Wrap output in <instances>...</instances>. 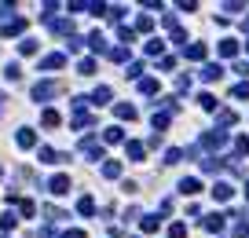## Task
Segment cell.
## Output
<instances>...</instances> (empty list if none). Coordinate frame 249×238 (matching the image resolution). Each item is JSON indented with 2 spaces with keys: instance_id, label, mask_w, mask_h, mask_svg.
<instances>
[{
  "instance_id": "cell-1",
  "label": "cell",
  "mask_w": 249,
  "mask_h": 238,
  "mask_svg": "<svg viewBox=\"0 0 249 238\" xmlns=\"http://www.w3.org/2000/svg\"><path fill=\"white\" fill-rule=\"evenodd\" d=\"M224 140H227V136H224V132H205V136H202V143H205V147H224Z\"/></svg>"
},
{
  "instance_id": "cell-2",
  "label": "cell",
  "mask_w": 249,
  "mask_h": 238,
  "mask_svg": "<svg viewBox=\"0 0 249 238\" xmlns=\"http://www.w3.org/2000/svg\"><path fill=\"white\" fill-rule=\"evenodd\" d=\"M231 194H234V190L227 187V183H216V187H213V198H216V202H227Z\"/></svg>"
},
{
  "instance_id": "cell-3",
  "label": "cell",
  "mask_w": 249,
  "mask_h": 238,
  "mask_svg": "<svg viewBox=\"0 0 249 238\" xmlns=\"http://www.w3.org/2000/svg\"><path fill=\"white\" fill-rule=\"evenodd\" d=\"M220 74H224L220 66H205V70H202V81H220Z\"/></svg>"
},
{
  "instance_id": "cell-4",
  "label": "cell",
  "mask_w": 249,
  "mask_h": 238,
  "mask_svg": "<svg viewBox=\"0 0 249 238\" xmlns=\"http://www.w3.org/2000/svg\"><path fill=\"white\" fill-rule=\"evenodd\" d=\"M66 187H70L66 176H55V180H51V190H55V194H66Z\"/></svg>"
},
{
  "instance_id": "cell-5",
  "label": "cell",
  "mask_w": 249,
  "mask_h": 238,
  "mask_svg": "<svg viewBox=\"0 0 249 238\" xmlns=\"http://www.w3.org/2000/svg\"><path fill=\"white\" fill-rule=\"evenodd\" d=\"M117 117H121V121H132V117H136V107H128V103H121V107H117Z\"/></svg>"
},
{
  "instance_id": "cell-6",
  "label": "cell",
  "mask_w": 249,
  "mask_h": 238,
  "mask_svg": "<svg viewBox=\"0 0 249 238\" xmlns=\"http://www.w3.org/2000/svg\"><path fill=\"white\" fill-rule=\"evenodd\" d=\"M180 190H183V194H198L202 183H198V180H183V183H180Z\"/></svg>"
},
{
  "instance_id": "cell-7",
  "label": "cell",
  "mask_w": 249,
  "mask_h": 238,
  "mask_svg": "<svg viewBox=\"0 0 249 238\" xmlns=\"http://www.w3.org/2000/svg\"><path fill=\"white\" fill-rule=\"evenodd\" d=\"M234 51H238V41H220V55H227V59H231Z\"/></svg>"
},
{
  "instance_id": "cell-8",
  "label": "cell",
  "mask_w": 249,
  "mask_h": 238,
  "mask_svg": "<svg viewBox=\"0 0 249 238\" xmlns=\"http://www.w3.org/2000/svg\"><path fill=\"white\" fill-rule=\"evenodd\" d=\"M187 51V59H205V44H191V48H183Z\"/></svg>"
},
{
  "instance_id": "cell-9",
  "label": "cell",
  "mask_w": 249,
  "mask_h": 238,
  "mask_svg": "<svg viewBox=\"0 0 249 238\" xmlns=\"http://www.w3.org/2000/svg\"><path fill=\"white\" fill-rule=\"evenodd\" d=\"M205 227H209V231H220V227H224V216H216V213L205 216Z\"/></svg>"
},
{
  "instance_id": "cell-10",
  "label": "cell",
  "mask_w": 249,
  "mask_h": 238,
  "mask_svg": "<svg viewBox=\"0 0 249 238\" xmlns=\"http://www.w3.org/2000/svg\"><path fill=\"white\" fill-rule=\"evenodd\" d=\"M18 147H33V132H30V128L18 132Z\"/></svg>"
},
{
  "instance_id": "cell-11",
  "label": "cell",
  "mask_w": 249,
  "mask_h": 238,
  "mask_svg": "<svg viewBox=\"0 0 249 238\" xmlns=\"http://www.w3.org/2000/svg\"><path fill=\"white\" fill-rule=\"evenodd\" d=\"M41 121L48 125V128H55V125H59V114H55V110H44V117H41Z\"/></svg>"
},
{
  "instance_id": "cell-12",
  "label": "cell",
  "mask_w": 249,
  "mask_h": 238,
  "mask_svg": "<svg viewBox=\"0 0 249 238\" xmlns=\"http://www.w3.org/2000/svg\"><path fill=\"white\" fill-rule=\"evenodd\" d=\"M140 92H147V95H154V92H158V81H150V77H147V81H140Z\"/></svg>"
},
{
  "instance_id": "cell-13",
  "label": "cell",
  "mask_w": 249,
  "mask_h": 238,
  "mask_svg": "<svg viewBox=\"0 0 249 238\" xmlns=\"http://www.w3.org/2000/svg\"><path fill=\"white\" fill-rule=\"evenodd\" d=\"M103 173H107L110 180H114V176H121V165H117V161H107V169H103Z\"/></svg>"
},
{
  "instance_id": "cell-14",
  "label": "cell",
  "mask_w": 249,
  "mask_h": 238,
  "mask_svg": "<svg viewBox=\"0 0 249 238\" xmlns=\"http://www.w3.org/2000/svg\"><path fill=\"white\" fill-rule=\"evenodd\" d=\"M128 158H136V161H140V158H143V143H128Z\"/></svg>"
},
{
  "instance_id": "cell-15",
  "label": "cell",
  "mask_w": 249,
  "mask_h": 238,
  "mask_svg": "<svg viewBox=\"0 0 249 238\" xmlns=\"http://www.w3.org/2000/svg\"><path fill=\"white\" fill-rule=\"evenodd\" d=\"M198 103H202V110H216V99L213 95H198Z\"/></svg>"
},
{
  "instance_id": "cell-16",
  "label": "cell",
  "mask_w": 249,
  "mask_h": 238,
  "mask_svg": "<svg viewBox=\"0 0 249 238\" xmlns=\"http://www.w3.org/2000/svg\"><path fill=\"white\" fill-rule=\"evenodd\" d=\"M107 143H121V128H117V125H114V128H107Z\"/></svg>"
},
{
  "instance_id": "cell-17",
  "label": "cell",
  "mask_w": 249,
  "mask_h": 238,
  "mask_svg": "<svg viewBox=\"0 0 249 238\" xmlns=\"http://www.w3.org/2000/svg\"><path fill=\"white\" fill-rule=\"evenodd\" d=\"M187 235V227H183V223H172V227H169V238H183Z\"/></svg>"
},
{
  "instance_id": "cell-18",
  "label": "cell",
  "mask_w": 249,
  "mask_h": 238,
  "mask_svg": "<svg viewBox=\"0 0 249 238\" xmlns=\"http://www.w3.org/2000/svg\"><path fill=\"white\" fill-rule=\"evenodd\" d=\"M158 223H161L158 216H147V220H143V231H158Z\"/></svg>"
},
{
  "instance_id": "cell-19",
  "label": "cell",
  "mask_w": 249,
  "mask_h": 238,
  "mask_svg": "<svg viewBox=\"0 0 249 238\" xmlns=\"http://www.w3.org/2000/svg\"><path fill=\"white\" fill-rule=\"evenodd\" d=\"M77 209H81V213H84V216H88V213H92V209H95V202H92V198H81V206H77Z\"/></svg>"
},
{
  "instance_id": "cell-20",
  "label": "cell",
  "mask_w": 249,
  "mask_h": 238,
  "mask_svg": "<svg viewBox=\"0 0 249 238\" xmlns=\"http://www.w3.org/2000/svg\"><path fill=\"white\" fill-rule=\"evenodd\" d=\"M44 66H48V70H55V66H62V55H48V59H44Z\"/></svg>"
},
{
  "instance_id": "cell-21",
  "label": "cell",
  "mask_w": 249,
  "mask_h": 238,
  "mask_svg": "<svg viewBox=\"0 0 249 238\" xmlns=\"http://www.w3.org/2000/svg\"><path fill=\"white\" fill-rule=\"evenodd\" d=\"M234 99H249V81H246V84H238V88H234Z\"/></svg>"
},
{
  "instance_id": "cell-22",
  "label": "cell",
  "mask_w": 249,
  "mask_h": 238,
  "mask_svg": "<svg viewBox=\"0 0 249 238\" xmlns=\"http://www.w3.org/2000/svg\"><path fill=\"white\" fill-rule=\"evenodd\" d=\"M147 51H150V55H158V51H161V41H158V37H154V41H147Z\"/></svg>"
},
{
  "instance_id": "cell-23",
  "label": "cell",
  "mask_w": 249,
  "mask_h": 238,
  "mask_svg": "<svg viewBox=\"0 0 249 238\" xmlns=\"http://www.w3.org/2000/svg\"><path fill=\"white\" fill-rule=\"evenodd\" d=\"M110 99V88H95V103H107Z\"/></svg>"
},
{
  "instance_id": "cell-24",
  "label": "cell",
  "mask_w": 249,
  "mask_h": 238,
  "mask_svg": "<svg viewBox=\"0 0 249 238\" xmlns=\"http://www.w3.org/2000/svg\"><path fill=\"white\" fill-rule=\"evenodd\" d=\"M220 125H234V110H224V114H220Z\"/></svg>"
}]
</instances>
